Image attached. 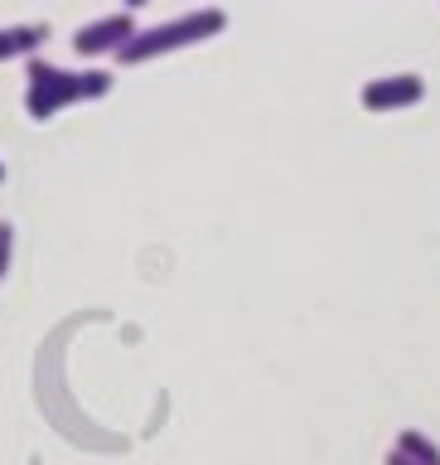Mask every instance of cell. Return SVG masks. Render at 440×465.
<instances>
[{
  "label": "cell",
  "mask_w": 440,
  "mask_h": 465,
  "mask_svg": "<svg viewBox=\"0 0 440 465\" xmlns=\"http://www.w3.org/2000/svg\"><path fill=\"white\" fill-rule=\"evenodd\" d=\"M44 39H49V29H44V25H10V29H0V64H10V58H29Z\"/></svg>",
  "instance_id": "5"
},
{
  "label": "cell",
  "mask_w": 440,
  "mask_h": 465,
  "mask_svg": "<svg viewBox=\"0 0 440 465\" xmlns=\"http://www.w3.org/2000/svg\"><path fill=\"white\" fill-rule=\"evenodd\" d=\"M10 257H15V228L0 223V276L10 272Z\"/></svg>",
  "instance_id": "6"
},
{
  "label": "cell",
  "mask_w": 440,
  "mask_h": 465,
  "mask_svg": "<svg viewBox=\"0 0 440 465\" xmlns=\"http://www.w3.org/2000/svg\"><path fill=\"white\" fill-rule=\"evenodd\" d=\"M145 5V0H126V10H141Z\"/></svg>",
  "instance_id": "8"
},
{
  "label": "cell",
  "mask_w": 440,
  "mask_h": 465,
  "mask_svg": "<svg viewBox=\"0 0 440 465\" xmlns=\"http://www.w3.org/2000/svg\"><path fill=\"white\" fill-rule=\"evenodd\" d=\"M228 29V15L203 5V10H189V15H174L165 25H151V29H136L122 49H116V64L122 68H141L151 58H165V54H180V49H194L203 39H218Z\"/></svg>",
  "instance_id": "2"
},
{
  "label": "cell",
  "mask_w": 440,
  "mask_h": 465,
  "mask_svg": "<svg viewBox=\"0 0 440 465\" xmlns=\"http://www.w3.org/2000/svg\"><path fill=\"white\" fill-rule=\"evenodd\" d=\"M24 112L34 122H49L73 102H97L112 93V73L102 68H83V73H68V68H54L44 58L29 54V68H24Z\"/></svg>",
  "instance_id": "1"
},
{
  "label": "cell",
  "mask_w": 440,
  "mask_h": 465,
  "mask_svg": "<svg viewBox=\"0 0 440 465\" xmlns=\"http://www.w3.org/2000/svg\"><path fill=\"white\" fill-rule=\"evenodd\" d=\"M0 180H5V165H0Z\"/></svg>",
  "instance_id": "9"
},
{
  "label": "cell",
  "mask_w": 440,
  "mask_h": 465,
  "mask_svg": "<svg viewBox=\"0 0 440 465\" xmlns=\"http://www.w3.org/2000/svg\"><path fill=\"white\" fill-rule=\"evenodd\" d=\"M435 465H440V460H435Z\"/></svg>",
  "instance_id": "10"
},
{
  "label": "cell",
  "mask_w": 440,
  "mask_h": 465,
  "mask_svg": "<svg viewBox=\"0 0 440 465\" xmlns=\"http://www.w3.org/2000/svg\"><path fill=\"white\" fill-rule=\"evenodd\" d=\"M136 35V15L131 10H116V15H102V20L83 25L78 35H73V49H78L83 58H116V49Z\"/></svg>",
  "instance_id": "4"
},
{
  "label": "cell",
  "mask_w": 440,
  "mask_h": 465,
  "mask_svg": "<svg viewBox=\"0 0 440 465\" xmlns=\"http://www.w3.org/2000/svg\"><path fill=\"white\" fill-rule=\"evenodd\" d=\"M426 97V78L421 73H387V78H368L363 83V112H402V107H416Z\"/></svg>",
  "instance_id": "3"
},
{
  "label": "cell",
  "mask_w": 440,
  "mask_h": 465,
  "mask_svg": "<svg viewBox=\"0 0 440 465\" xmlns=\"http://www.w3.org/2000/svg\"><path fill=\"white\" fill-rule=\"evenodd\" d=\"M387 465H421V460H412L406 450H397V446H392V450H387Z\"/></svg>",
  "instance_id": "7"
}]
</instances>
